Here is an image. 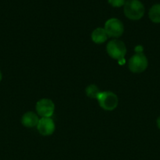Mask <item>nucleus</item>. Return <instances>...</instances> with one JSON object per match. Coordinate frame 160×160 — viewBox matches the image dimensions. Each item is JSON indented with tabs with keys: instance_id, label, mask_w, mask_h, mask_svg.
<instances>
[{
	"instance_id": "15",
	"label": "nucleus",
	"mask_w": 160,
	"mask_h": 160,
	"mask_svg": "<svg viewBox=\"0 0 160 160\" xmlns=\"http://www.w3.org/2000/svg\"><path fill=\"white\" fill-rule=\"evenodd\" d=\"M2 79H3V74H2V72L0 71V82H1Z\"/></svg>"
},
{
	"instance_id": "9",
	"label": "nucleus",
	"mask_w": 160,
	"mask_h": 160,
	"mask_svg": "<svg viewBox=\"0 0 160 160\" xmlns=\"http://www.w3.org/2000/svg\"><path fill=\"white\" fill-rule=\"evenodd\" d=\"M108 36L105 31L104 28H97L94 30L91 34V38L93 42L96 44H102L108 39Z\"/></svg>"
},
{
	"instance_id": "1",
	"label": "nucleus",
	"mask_w": 160,
	"mask_h": 160,
	"mask_svg": "<svg viewBox=\"0 0 160 160\" xmlns=\"http://www.w3.org/2000/svg\"><path fill=\"white\" fill-rule=\"evenodd\" d=\"M123 11L128 19L138 20L143 17L145 9L143 3L139 0H127L124 5Z\"/></svg>"
},
{
	"instance_id": "10",
	"label": "nucleus",
	"mask_w": 160,
	"mask_h": 160,
	"mask_svg": "<svg viewBox=\"0 0 160 160\" xmlns=\"http://www.w3.org/2000/svg\"><path fill=\"white\" fill-rule=\"evenodd\" d=\"M148 17L153 23H160V4H155L151 7Z\"/></svg>"
},
{
	"instance_id": "14",
	"label": "nucleus",
	"mask_w": 160,
	"mask_h": 160,
	"mask_svg": "<svg viewBox=\"0 0 160 160\" xmlns=\"http://www.w3.org/2000/svg\"><path fill=\"white\" fill-rule=\"evenodd\" d=\"M157 126L160 129V117L157 119Z\"/></svg>"
},
{
	"instance_id": "12",
	"label": "nucleus",
	"mask_w": 160,
	"mask_h": 160,
	"mask_svg": "<svg viewBox=\"0 0 160 160\" xmlns=\"http://www.w3.org/2000/svg\"><path fill=\"white\" fill-rule=\"evenodd\" d=\"M108 3L113 7H121L124 6L125 3V0H108Z\"/></svg>"
},
{
	"instance_id": "5",
	"label": "nucleus",
	"mask_w": 160,
	"mask_h": 160,
	"mask_svg": "<svg viewBox=\"0 0 160 160\" xmlns=\"http://www.w3.org/2000/svg\"><path fill=\"white\" fill-rule=\"evenodd\" d=\"M104 30L108 37L119 38L124 32L123 23L119 19L111 18L105 23Z\"/></svg>"
},
{
	"instance_id": "7",
	"label": "nucleus",
	"mask_w": 160,
	"mask_h": 160,
	"mask_svg": "<svg viewBox=\"0 0 160 160\" xmlns=\"http://www.w3.org/2000/svg\"><path fill=\"white\" fill-rule=\"evenodd\" d=\"M37 129L42 135H51L55 131V123L50 117H42L37 125Z\"/></svg>"
},
{
	"instance_id": "11",
	"label": "nucleus",
	"mask_w": 160,
	"mask_h": 160,
	"mask_svg": "<svg viewBox=\"0 0 160 160\" xmlns=\"http://www.w3.org/2000/svg\"><path fill=\"white\" fill-rule=\"evenodd\" d=\"M100 91L95 84H90L86 88V94L88 97L91 98H97L100 94Z\"/></svg>"
},
{
	"instance_id": "4",
	"label": "nucleus",
	"mask_w": 160,
	"mask_h": 160,
	"mask_svg": "<svg viewBox=\"0 0 160 160\" xmlns=\"http://www.w3.org/2000/svg\"><path fill=\"white\" fill-rule=\"evenodd\" d=\"M148 62L145 55L143 52L136 53L130 59L128 62L129 69L131 72L140 73L144 72L147 69Z\"/></svg>"
},
{
	"instance_id": "2",
	"label": "nucleus",
	"mask_w": 160,
	"mask_h": 160,
	"mask_svg": "<svg viewBox=\"0 0 160 160\" xmlns=\"http://www.w3.org/2000/svg\"><path fill=\"white\" fill-rule=\"evenodd\" d=\"M97 99L100 107L107 111L114 110L119 104L118 96L111 92H100Z\"/></svg>"
},
{
	"instance_id": "8",
	"label": "nucleus",
	"mask_w": 160,
	"mask_h": 160,
	"mask_svg": "<svg viewBox=\"0 0 160 160\" xmlns=\"http://www.w3.org/2000/svg\"><path fill=\"white\" fill-rule=\"evenodd\" d=\"M39 117L34 112H27L21 118V123L26 128H35L39 123Z\"/></svg>"
},
{
	"instance_id": "3",
	"label": "nucleus",
	"mask_w": 160,
	"mask_h": 160,
	"mask_svg": "<svg viewBox=\"0 0 160 160\" xmlns=\"http://www.w3.org/2000/svg\"><path fill=\"white\" fill-rule=\"evenodd\" d=\"M107 52L111 58L120 60L124 59L126 54V47L123 42L114 39L110 41L107 45Z\"/></svg>"
},
{
	"instance_id": "6",
	"label": "nucleus",
	"mask_w": 160,
	"mask_h": 160,
	"mask_svg": "<svg viewBox=\"0 0 160 160\" xmlns=\"http://www.w3.org/2000/svg\"><path fill=\"white\" fill-rule=\"evenodd\" d=\"M36 111L42 117H51L54 112L55 105L49 98H42L36 103Z\"/></svg>"
},
{
	"instance_id": "13",
	"label": "nucleus",
	"mask_w": 160,
	"mask_h": 160,
	"mask_svg": "<svg viewBox=\"0 0 160 160\" xmlns=\"http://www.w3.org/2000/svg\"><path fill=\"white\" fill-rule=\"evenodd\" d=\"M135 51H136V53H139V52H143V47L139 45V46H136L135 48Z\"/></svg>"
}]
</instances>
